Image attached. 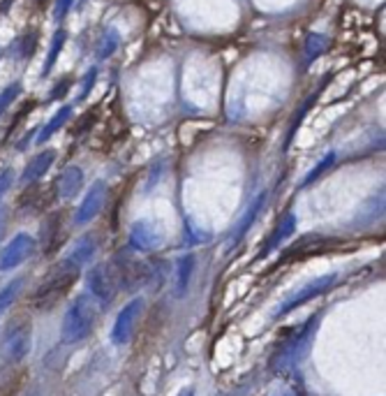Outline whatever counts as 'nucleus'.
Wrapping results in <instances>:
<instances>
[{
  "label": "nucleus",
  "instance_id": "f257e3e1",
  "mask_svg": "<svg viewBox=\"0 0 386 396\" xmlns=\"http://www.w3.org/2000/svg\"><path fill=\"white\" fill-rule=\"evenodd\" d=\"M82 266L77 262H72L70 257H65L58 264H54L47 271V276L42 278L40 287L33 294V308L38 311H51L61 304V299L70 292V287L77 283Z\"/></svg>",
  "mask_w": 386,
  "mask_h": 396
},
{
  "label": "nucleus",
  "instance_id": "f03ea898",
  "mask_svg": "<svg viewBox=\"0 0 386 396\" xmlns=\"http://www.w3.org/2000/svg\"><path fill=\"white\" fill-rule=\"evenodd\" d=\"M319 313L312 315L308 322H303L301 327L287 329L285 334L280 336L278 345H275V352L271 355V369L278 373H289L296 366V362L305 355L312 338V331L317 327Z\"/></svg>",
  "mask_w": 386,
  "mask_h": 396
},
{
  "label": "nucleus",
  "instance_id": "7ed1b4c3",
  "mask_svg": "<svg viewBox=\"0 0 386 396\" xmlns=\"http://www.w3.org/2000/svg\"><path fill=\"white\" fill-rule=\"evenodd\" d=\"M98 322V301L91 294H82L75 304L68 308L61 325L63 343H79L91 334Z\"/></svg>",
  "mask_w": 386,
  "mask_h": 396
},
{
  "label": "nucleus",
  "instance_id": "20e7f679",
  "mask_svg": "<svg viewBox=\"0 0 386 396\" xmlns=\"http://www.w3.org/2000/svg\"><path fill=\"white\" fill-rule=\"evenodd\" d=\"M33 348V322L31 315L17 313L3 331V357L10 364H19Z\"/></svg>",
  "mask_w": 386,
  "mask_h": 396
},
{
  "label": "nucleus",
  "instance_id": "39448f33",
  "mask_svg": "<svg viewBox=\"0 0 386 396\" xmlns=\"http://www.w3.org/2000/svg\"><path fill=\"white\" fill-rule=\"evenodd\" d=\"M111 266H114L116 280H118L123 290H139V287H144L150 280V266L141 260H137L128 250L116 255Z\"/></svg>",
  "mask_w": 386,
  "mask_h": 396
},
{
  "label": "nucleus",
  "instance_id": "423d86ee",
  "mask_svg": "<svg viewBox=\"0 0 386 396\" xmlns=\"http://www.w3.org/2000/svg\"><path fill=\"white\" fill-rule=\"evenodd\" d=\"M88 290H91V297L100 301V304L109 306L111 301L116 299L118 294V280H116V273H114V266L111 264H98L93 266L88 271Z\"/></svg>",
  "mask_w": 386,
  "mask_h": 396
},
{
  "label": "nucleus",
  "instance_id": "0eeeda50",
  "mask_svg": "<svg viewBox=\"0 0 386 396\" xmlns=\"http://www.w3.org/2000/svg\"><path fill=\"white\" fill-rule=\"evenodd\" d=\"M336 283H338V276H336V273H329V276H322V278L312 280V283H308V285H303L301 290L291 294V297L285 301V304H280V306H278V311H275V320L282 318V315L291 313V311H294V308H298L301 304H305V301H310V299L319 297V294L329 292Z\"/></svg>",
  "mask_w": 386,
  "mask_h": 396
},
{
  "label": "nucleus",
  "instance_id": "6e6552de",
  "mask_svg": "<svg viewBox=\"0 0 386 396\" xmlns=\"http://www.w3.org/2000/svg\"><path fill=\"white\" fill-rule=\"evenodd\" d=\"M331 246H338L336 239H324V236H305V239L291 243V246L285 250V255L280 257V262L275 266H280L282 262H296V260H305L310 255H317V253H324L329 250Z\"/></svg>",
  "mask_w": 386,
  "mask_h": 396
},
{
  "label": "nucleus",
  "instance_id": "1a4fd4ad",
  "mask_svg": "<svg viewBox=\"0 0 386 396\" xmlns=\"http://www.w3.org/2000/svg\"><path fill=\"white\" fill-rule=\"evenodd\" d=\"M33 250H35L33 236L31 234H17L3 248V253H0V269L10 271V269H14V266H19L21 262L33 255Z\"/></svg>",
  "mask_w": 386,
  "mask_h": 396
},
{
  "label": "nucleus",
  "instance_id": "9d476101",
  "mask_svg": "<svg viewBox=\"0 0 386 396\" xmlns=\"http://www.w3.org/2000/svg\"><path fill=\"white\" fill-rule=\"evenodd\" d=\"M141 306H144V301L141 299H134V301H130V304L118 313V318H116V325L111 329V341L116 345H123V343L130 341V336H132V331H134V320L139 318V313H141Z\"/></svg>",
  "mask_w": 386,
  "mask_h": 396
},
{
  "label": "nucleus",
  "instance_id": "9b49d317",
  "mask_svg": "<svg viewBox=\"0 0 386 396\" xmlns=\"http://www.w3.org/2000/svg\"><path fill=\"white\" fill-rule=\"evenodd\" d=\"M105 199H107V183L95 181L91 185V190L86 192L82 206H79V211H77L79 225H86V222H91L93 218H95V215L102 211V206H105Z\"/></svg>",
  "mask_w": 386,
  "mask_h": 396
},
{
  "label": "nucleus",
  "instance_id": "f8f14e48",
  "mask_svg": "<svg viewBox=\"0 0 386 396\" xmlns=\"http://www.w3.org/2000/svg\"><path fill=\"white\" fill-rule=\"evenodd\" d=\"M40 241L47 255H54L56 250L63 246L65 243V213L63 211L49 215L45 222V229H42L40 234Z\"/></svg>",
  "mask_w": 386,
  "mask_h": 396
},
{
  "label": "nucleus",
  "instance_id": "ddd939ff",
  "mask_svg": "<svg viewBox=\"0 0 386 396\" xmlns=\"http://www.w3.org/2000/svg\"><path fill=\"white\" fill-rule=\"evenodd\" d=\"M54 160H56V151L54 148H47V151H42V153H38L31 162L26 165L24 174H21V183L28 185V183L40 181V178L49 172L51 165H54Z\"/></svg>",
  "mask_w": 386,
  "mask_h": 396
},
{
  "label": "nucleus",
  "instance_id": "4468645a",
  "mask_svg": "<svg viewBox=\"0 0 386 396\" xmlns=\"http://www.w3.org/2000/svg\"><path fill=\"white\" fill-rule=\"evenodd\" d=\"M294 229H296V218H294V213H287L285 218H282L278 225H275L273 229V234L268 236V241L261 246L259 250V257H266L268 253H273L275 248H280L282 246V241H287L291 234H294Z\"/></svg>",
  "mask_w": 386,
  "mask_h": 396
},
{
  "label": "nucleus",
  "instance_id": "2eb2a0df",
  "mask_svg": "<svg viewBox=\"0 0 386 396\" xmlns=\"http://www.w3.org/2000/svg\"><path fill=\"white\" fill-rule=\"evenodd\" d=\"M160 234L153 229L150 222L146 220H139L132 225V232H130V243H132V248L137 250H153L155 246H160Z\"/></svg>",
  "mask_w": 386,
  "mask_h": 396
},
{
  "label": "nucleus",
  "instance_id": "dca6fc26",
  "mask_svg": "<svg viewBox=\"0 0 386 396\" xmlns=\"http://www.w3.org/2000/svg\"><path fill=\"white\" fill-rule=\"evenodd\" d=\"M26 383V371L17 364L0 366V396H17Z\"/></svg>",
  "mask_w": 386,
  "mask_h": 396
},
{
  "label": "nucleus",
  "instance_id": "f3484780",
  "mask_svg": "<svg viewBox=\"0 0 386 396\" xmlns=\"http://www.w3.org/2000/svg\"><path fill=\"white\" fill-rule=\"evenodd\" d=\"M82 185H84V169L72 165V167L65 169L61 178H58V195L63 199H72L75 195H79Z\"/></svg>",
  "mask_w": 386,
  "mask_h": 396
},
{
  "label": "nucleus",
  "instance_id": "a211bd4d",
  "mask_svg": "<svg viewBox=\"0 0 386 396\" xmlns=\"http://www.w3.org/2000/svg\"><path fill=\"white\" fill-rule=\"evenodd\" d=\"M70 119H72V107H70V105L61 107V109H58V112L54 114V116L49 119V123H47V125L42 128V130H40L38 139H35V142H38L40 146H42V144H45V142H49L51 137H54V135H56L58 130H61V128H63L65 123H68Z\"/></svg>",
  "mask_w": 386,
  "mask_h": 396
},
{
  "label": "nucleus",
  "instance_id": "6ab92c4d",
  "mask_svg": "<svg viewBox=\"0 0 386 396\" xmlns=\"http://www.w3.org/2000/svg\"><path fill=\"white\" fill-rule=\"evenodd\" d=\"M264 204H266V192H261V195L252 201V206L247 208V213L241 218V222H238V225L234 227V234H231V243H236L238 239H243L247 229L252 227V222L257 220V215H259L261 208H264Z\"/></svg>",
  "mask_w": 386,
  "mask_h": 396
},
{
  "label": "nucleus",
  "instance_id": "aec40b11",
  "mask_svg": "<svg viewBox=\"0 0 386 396\" xmlns=\"http://www.w3.org/2000/svg\"><path fill=\"white\" fill-rule=\"evenodd\" d=\"M118 45H121V33L116 31V28L107 31V33L100 38V42H98V59H100V61L111 59V56L116 54V49H118Z\"/></svg>",
  "mask_w": 386,
  "mask_h": 396
},
{
  "label": "nucleus",
  "instance_id": "412c9836",
  "mask_svg": "<svg viewBox=\"0 0 386 396\" xmlns=\"http://www.w3.org/2000/svg\"><path fill=\"white\" fill-rule=\"evenodd\" d=\"M65 40H68V33L63 31H56L54 33V40H51V47H49V54H47V61H45V70H42V77H47L51 70H54L58 56H61L63 47H65Z\"/></svg>",
  "mask_w": 386,
  "mask_h": 396
},
{
  "label": "nucleus",
  "instance_id": "4be33fe9",
  "mask_svg": "<svg viewBox=\"0 0 386 396\" xmlns=\"http://www.w3.org/2000/svg\"><path fill=\"white\" fill-rule=\"evenodd\" d=\"M35 47H38V33L31 31V33H26V35H21V38L14 42L12 45V56H17L19 61H24V59H31V56L35 54Z\"/></svg>",
  "mask_w": 386,
  "mask_h": 396
},
{
  "label": "nucleus",
  "instance_id": "5701e85b",
  "mask_svg": "<svg viewBox=\"0 0 386 396\" xmlns=\"http://www.w3.org/2000/svg\"><path fill=\"white\" fill-rule=\"evenodd\" d=\"M93 253H95V239H93L91 234H86V236L79 239L77 248L72 250V255H68V257L72 262H77L79 266H84L93 257Z\"/></svg>",
  "mask_w": 386,
  "mask_h": 396
},
{
  "label": "nucleus",
  "instance_id": "b1692460",
  "mask_svg": "<svg viewBox=\"0 0 386 396\" xmlns=\"http://www.w3.org/2000/svg\"><path fill=\"white\" fill-rule=\"evenodd\" d=\"M192 266H194V257H192V255L180 257V262H178V294H183L185 287H187V283H190Z\"/></svg>",
  "mask_w": 386,
  "mask_h": 396
},
{
  "label": "nucleus",
  "instance_id": "393cba45",
  "mask_svg": "<svg viewBox=\"0 0 386 396\" xmlns=\"http://www.w3.org/2000/svg\"><path fill=\"white\" fill-rule=\"evenodd\" d=\"M21 285H24V278H14L12 283L5 285V290H0V313H3L5 308L12 306V301L19 294V287Z\"/></svg>",
  "mask_w": 386,
  "mask_h": 396
},
{
  "label": "nucleus",
  "instance_id": "a878e982",
  "mask_svg": "<svg viewBox=\"0 0 386 396\" xmlns=\"http://www.w3.org/2000/svg\"><path fill=\"white\" fill-rule=\"evenodd\" d=\"M19 93H21V84L19 82L10 84L3 93H0V116H3V112L19 98Z\"/></svg>",
  "mask_w": 386,
  "mask_h": 396
},
{
  "label": "nucleus",
  "instance_id": "bb28decb",
  "mask_svg": "<svg viewBox=\"0 0 386 396\" xmlns=\"http://www.w3.org/2000/svg\"><path fill=\"white\" fill-rule=\"evenodd\" d=\"M333 160H336V153H329V155H326V158H324V160H322V162H319V165H317V167H315V169H312V172H310V174H308V176H305V181H303V185H310L312 181H315V178H317V176H322V174H324V172H326V169H329V167H331V165H333Z\"/></svg>",
  "mask_w": 386,
  "mask_h": 396
},
{
  "label": "nucleus",
  "instance_id": "cd10ccee",
  "mask_svg": "<svg viewBox=\"0 0 386 396\" xmlns=\"http://www.w3.org/2000/svg\"><path fill=\"white\" fill-rule=\"evenodd\" d=\"M95 79H98V70L91 68L88 72H86V77H84V86H82V96H79V100H86L91 96L93 86H95Z\"/></svg>",
  "mask_w": 386,
  "mask_h": 396
},
{
  "label": "nucleus",
  "instance_id": "c85d7f7f",
  "mask_svg": "<svg viewBox=\"0 0 386 396\" xmlns=\"http://www.w3.org/2000/svg\"><path fill=\"white\" fill-rule=\"evenodd\" d=\"M72 5H75V0H56L54 19H56V21H63L65 17H68V12L72 10Z\"/></svg>",
  "mask_w": 386,
  "mask_h": 396
},
{
  "label": "nucleus",
  "instance_id": "c756f323",
  "mask_svg": "<svg viewBox=\"0 0 386 396\" xmlns=\"http://www.w3.org/2000/svg\"><path fill=\"white\" fill-rule=\"evenodd\" d=\"M12 181H14V172H12V167L0 169V197H3L7 190H10Z\"/></svg>",
  "mask_w": 386,
  "mask_h": 396
},
{
  "label": "nucleus",
  "instance_id": "7c9ffc66",
  "mask_svg": "<svg viewBox=\"0 0 386 396\" xmlns=\"http://www.w3.org/2000/svg\"><path fill=\"white\" fill-rule=\"evenodd\" d=\"M68 89H70V79H65L63 84H58L56 89H54V93H51V100H56V98H63L65 93H68Z\"/></svg>",
  "mask_w": 386,
  "mask_h": 396
},
{
  "label": "nucleus",
  "instance_id": "2f4dec72",
  "mask_svg": "<svg viewBox=\"0 0 386 396\" xmlns=\"http://www.w3.org/2000/svg\"><path fill=\"white\" fill-rule=\"evenodd\" d=\"M3 229H5V213L3 208H0V236H3Z\"/></svg>",
  "mask_w": 386,
  "mask_h": 396
},
{
  "label": "nucleus",
  "instance_id": "473e14b6",
  "mask_svg": "<svg viewBox=\"0 0 386 396\" xmlns=\"http://www.w3.org/2000/svg\"><path fill=\"white\" fill-rule=\"evenodd\" d=\"M178 396H194V392H192V390H183Z\"/></svg>",
  "mask_w": 386,
  "mask_h": 396
}]
</instances>
